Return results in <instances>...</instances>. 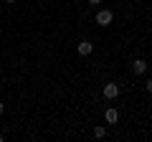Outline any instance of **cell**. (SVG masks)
Returning <instances> with one entry per match:
<instances>
[{
  "instance_id": "obj_3",
  "label": "cell",
  "mask_w": 152,
  "mask_h": 142,
  "mask_svg": "<svg viewBox=\"0 0 152 142\" xmlns=\"http://www.w3.org/2000/svg\"><path fill=\"white\" fill-rule=\"evenodd\" d=\"M76 51H79V56H89L94 51V43H91V41H81V43L76 46Z\"/></svg>"
},
{
  "instance_id": "obj_9",
  "label": "cell",
  "mask_w": 152,
  "mask_h": 142,
  "mask_svg": "<svg viewBox=\"0 0 152 142\" xmlns=\"http://www.w3.org/2000/svg\"><path fill=\"white\" fill-rule=\"evenodd\" d=\"M3 112H5V104H0V114H3Z\"/></svg>"
},
{
  "instance_id": "obj_7",
  "label": "cell",
  "mask_w": 152,
  "mask_h": 142,
  "mask_svg": "<svg viewBox=\"0 0 152 142\" xmlns=\"http://www.w3.org/2000/svg\"><path fill=\"white\" fill-rule=\"evenodd\" d=\"M147 91L152 94V79H150V81H147Z\"/></svg>"
},
{
  "instance_id": "obj_6",
  "label": "cell",
  "mask_w": 152,
  "mask_h": 142,
  "mask_svg": "<svg viewBox=\"0 0 152 142\" xmlns=\"http://www.w3.org/2000/svg\"><path fill=\"white\" fill-rule=\"evenodd\" d=\"M94 137H99V140L107 137V127H94Z\"/></svg>"
},
{
  "instance_id": "obj_5",
  "label": "cell",
  "mask_w": 152,
  "mask_h": 142,
  "mask_svg": "<svg viewBox=\"0 0 152 142\" xmlns=\"http://www.w3.org/2000/svg\"><path fill=\"white\" fill-rule=\"evenodd\" d=\"M117 119H119V112H117V109H107V122H109V124H114Z\"/></svg>"
},
{
  "instance_id": "obj_4",
  "label": "cell",
  "mask_w": 152,
  "mask_h": 142,
  "mask_svg": "<svg viewBox=\"0 0 152 142\" xmlns=\"http://www.w3.org/2000/svg\"><path fill=\"white\" fill-rule=\"evenodd\" d=\"M132 71H134V74H145L147 71V61L145 59H134L132 61Z\"/></svg>"
},
{
  "instance_id": "obj_1",
  "label": "cell",
  "mask_w": 152,
  "mask_h": 142,
  "mask_svg": "<svg viewBox=\"0 0 152 142\" xmlns=\"http://www.w3.org/2000/svg\"><path fill=\"white\" fill-rule=\"evenodd\" d=\"M119 97V86L117 84H104V99H117Z\"/></svg>"
},
{
  "instance_id": "obj_10",
  "label": "cell",
  "mask_w": 152,
  "mask_h": 142,
  "mask_svg": "<svg viewBox=\"0 0 152 142\" xmlns=\"http://www.w3.org/2000/svg\"><path fill=\"white\" fill-rule=\"evenodd\" d=\"M5 3H15V0H5Z\"/></svg>"
},
{
  "instance_id": "obj_11",
  "label": "cell",
  "mask_w": 152,
  "mask_h": 142,
  "mask_svg": "<svg viewBox=\"0 0 152 142\" xmlns=\"http://www.w3.org/2000/svg\"><path fill=\"white\" fill-rule=\"evenodd\" d=\"M0 140H3V135H0Z\"/></svg>"
},
{
  "instance_id": "obj_2",
  "label": "cell",
  "mask_w": 152,
  "mask_h": 142,
  "mask_svg": "<svg viewBox=\"0 0 152 142\" xmlns=\"http://www.w3.org/2000/svg\"><path fill=\"white\" fill-rule=\"evenodd\" d=\"M112 10H99L96 13V23H99V26H109V23H112Z\"/></svg>"
},
{
  "instance_id": "obj_8",
  "label": "cell",
  "mask_w": 152,
  "mask_h": 142,
  "mask_svg": "<svg viewBox=\"0 0 152 142\" xmlns=\"http://www.w3.org/2000/svg\"><path fill=\"white\" fill-rule=\"evenodd\" d=\"M99 3H102V0H89V5H99Z\"/></svg>"
}]
</instances>
